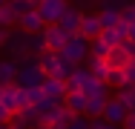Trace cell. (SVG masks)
I'll use <instances>...</instances> for the list:
<instances>
[{
  "label": "cell",
  "mask_w": 135,
  "mask_h": 129,
  "mask_svg": "<svg viewBox=\"0 0 135 129\" xmlns=\"http://www.w3.org/2000/svg\"><path fill=\"white\" fill-rule=\"evenodd\" d=\"M129 60H132V49H129V43H115V46H109L107 54H104V63H107L109 72H121Z\"/></svg>",
  "instance_id": "1"
},
{
  "label": "cell",
  "mask_w": 135,
  "mask_h": 129,
  "mask_svg": "<svg viewBox=\"0 0 135 129\" xmlns=\"http://www.w3.org/2000/svg\"><path fill=\"white\" fill-rule=\"evenodd\" d=\"M40 32H43V37H40V40H43V46H46L49 52H60V49H63V43L72 37L66 29H60L57 23H46Z\"/></svg>",
  "instance_id": "2"
},
{
  "label": "cell",
  "mask_w": 135,
  "mask_h": 129,
  "mask_svg": "<svg viewBox=\"0 0 135 129\" xmlns=\"http://www.w3.org/2000/svg\"><path fill=\"white\" fill-rule=\"evenodd\" d=\"M37 14H40V20L43 23H57V17L69 9L66 6V0H37Z\"/></svg>",
  "instance_id": "3"
},
{
  "label": "cell",
  "mask_w": 135,
  "mask_h": 129,
  "mask_svg": "<svg viewBox=\"0 0 135 129\" xmlns=\"http://www.w3.org/2000/svg\"><path fill=\"white\" fill-rule=\"evenodd\" d=\"M60 57H63V60H69V63H81L83 57H86V40L78 37V34H72V37L63 43Z\"/></svg>",
  "instance_id": "4"
},
{
  "label": "cell",
  "mask_w": 135,
  "mask_h": 129,
  "mask_svg": "<svg viewBox=\"0 0 135 129\" xmlns=\"http://www.w3.org/2000/svg\"><path fill=\"white\" fill-rule=\"evenodd\" d=\"M17 23L20 29L26 32V34H37L40 29H43V20H40V14H37V9H26V12H20V17H17Z\"/></svg>",
  "instance_id": "5"
},
{
  "label": "cell",
  "mask_w": 135,
  "mask_h": 129,
  "mask_svg": "<svg viewBox=\"0 0 135 129\" xmlns=\"http://www.w3.org/2000/svg\"><path fill=\"white\" fill-rule=\"evenodd\" d=\"M98 32H101V20H98V14H95V17L81 14V23H78V32H75V34L83 37V40H95Z\"/></svg>",
  "instance_id": "6"
},
{
  "label": "cell",
  "mask_w": 135,
  "mask_h": 129,
  "mask_svg": "<svg viewBox=\"0 0 135 129\" xmlns=\"http://www.w3.org/2000/svg\"><path fill=\"white\" fill-rule=\"evenodd\" d=\"M40 89H43V95H46L49 101H57V103L63 101V95H66L60 77H43V80H40Z\"/></svg>",
  "instance_id": "7"
},
{
  "label": "cell",
  "mask_w": 135,
  "mask_h": 129,
  "mask_svg": "<svg viewBox=\"0 0 135 129\" xmlns=\"http://www.w3.org/2000/svg\"><path fill=\"white\" fill-rule=\"evenodd\" d=\"M127 112H129V109H127V103L121 101V98H115V101H107V106H104V115H101V118H107L109 123H121Z\"/></svg>",
  "instance_id": "8"
},
{
  "label": "cell",
  "mask_w": 135,
  "mask_h": 129,
  "mask_svg": "<svg viewBox=\"0 0 135 129\" xmlns=\"http://www.w3.org/2000/svg\"><path fill=\"white\" fill-rule=\"evenodd\" d=\"M17 77H20V86H40V80H43V72H40V66L37 63H29L26 69H17Z\"/></svg>",
  "instance_id": "9"
},
{
  "label": "cell",
  "mask_w": 135,
  "mask_h": 129,
  "mask_svg": "<svg viewBox=\"0 0 135 129\" xmlns=\"http://www.w3.org/2000/svg\"><path fill=\"white\" fill-rule=\"evenodd\" d=\"M60 103H63V106L69 109V112L81 115V112H83V106H86V95H83V92H66Z\"/></svg>",
  "instance_id": "10"
},
{
  "label": "cell",
  "mask_w": 135,
  "mask_h": 129,
  "mask_svg": "<svg viewBox=\"0 0 135 129\" xmlns=\"http://www.w3.org/2000/svg\"><path fill=\"white\" fill-rule=\"evenodd\" d=\"M104 106H107V98H104V95H89V98H86V106H83V115L101 118V115H104Z\"/></svg>",
  "instance_id": "11"
},
{
  "label": "cell",
  "mask_w": 135,
  "mask_h": 129,
  "mask_svg": "<svg viewBox=\"0 0 135 129\" xmlns=\"http://www.w3.org/2000/svg\"><path fill=\"white\" fill-rule=\"evenodd\" d=\"M78 23H81V12H72V9H66V12L57 17V26H60V29H66L69 34H75V32H78Z\"/></svg>",
  "instance_id": "12"
},
{
  "label": "cell",
  "mask_w": 135,
  "mask_h": 129,
  "mask_svg": "<svg viewBox=\"0 0 135 129\" xmlns=\"http://www.w3.org/2000/svg\"><path fill=\"white\" fill-rule=\"evenodd\" d=\"M17 17H20V14H17V9H15V6L6 0V3L0 6V26H12V23H17Z\"/></svg>",
  "instance_id": "13"
},
{
  "label": "cell",
  "mask_w": 135,
  "mask_h": 129,
  "mask_svg": "<svg viewBox=\"0 0 135 129\" xmlns=\"http://www.w3.org/2000/svg\"><path fill=\"white\" fill-rule=\"evenodd\" d=\"M98 20H101V29H107V26H118V23H121V12H115V9H104V12L98 14Z\"/></svg>",
  "instance_id": "14"
},
{
  "label": "cell",
  "mask_w": 135,
  "mask_h": 129,
  "mask_svg": "<svg viewBox=\"0 0 135 129\" xmlns=\"http://www.w3.org/2000/svg\"><path fill=\"white\" fill-rule=\"evenodd\" d=\"M17 80V66L15 63H0V86L3 83H15Z\"/></svg>",
  "instance_id": "15"
},
{
  "label": "cell",
  "mask_w": 135,
  "mask_h": 129,
  "mask_svg": "<svg viewBox=\"0 0 135 129\" xmlns=\"http://www.w3.org/2000/svg\"><path fill=\"white\" fill-rule=\"evenodd\" d=\"M12 118H15V112H12V109H6V106L0 103V123H12Z\"/></svg>",
  "instance_id": "16"
},
{
  "label": "cell",
  "mask_w": 135,
  "mask_h": 129,
  "mask_svg": "<svg viewBox=\"0 0 135 129\" xmlns=\"http://www.w3.org/2000/svg\"><path fill=\"white\" fill-rule=\"evenodd\" d=\"M121 123H124V129H135V112H132V109L124 115V121H121Z\"/></svg>",
  "instance_id": "17"
},
{
  "label": "cell",
  "mask_w": 135,
  "mask_h": 129,
  "mask_svg": "<svg viewBox=\"0 0 135 129\" xmlns=\"http://www.w3.org/2000/svg\"><path fill=\"white\" fill-rule=\"evenodd\" d=\"M69 129H86V123H83V121H78V118H75V121L69 123Z\"/></svg>",
  "instance_id": "18"
},
{
  "label": "cell",
  "mask_w": 135,
  "mask_h": 129,
  "mask_svg": "<svg viewBox=\"0 0 135 129\" xmlns=\"http://www.w3.org/2000/svg\"><path fill=\"white\" fill-rule=\"evenodd\" d=\"M92 129H115V123H109V121L107 123H92Z\"/></svg>",
  "instance_id": "19"
},
{
  "label": "cell",
  "mask_w": 135,
  "mask_h": 129,
  "mask_svg": "<svg viewBox=\"0 0 135 129\" xmlns=\"http://www.w3.org/2000/svg\"><path fill=\"white\" fill-rule=\"evenodd\" d=\"M6 129H23V126H20V123H12V126H6Z\"/></svg>",
  "instance_id": "20"
},
{
  "label": "cell",
  "mask_w": 135,
  "mask_h": 129,
  "mask_svg": "<svg viewBox=\"0 0 135 129\" xmlns=\"http://www.w3.org/2000/svg\"><path fill=\"white\" fill-rule=\"evenodd\" d=\"M0 129H6V123H0Z\"/></svg>",
  "instance_id": "21"
},
{
  "label": "cell",
  "mask_w": 135,
  "mask_h": 129,
  "mask_svg": "<svg viewBox=\"0 0 135 129\" xmlns=\"http://www.w3.org/2000/svg\"><path fill=\"white\" fill-rule=\"evenodd\" d=\"M3 3H6V0H0V6H3Z\"/></svg>",
  "instance_id": "22"
},
{
  "label": "cell",
  "mask_w": 135,
  "mask_h": 129,
  "mask_svg": "<svg viewBox=\"0 0 135 129\" xmlns=\"http://www.w3.org/2000/svg\"><path fill=\"white\" fill-rule=\"evenodd\" d=\"M35 6H37V0H35Z\"/></svg>",
  "instance_id": "23"
},
{
  "label": "cell",
  "mask_w": 135,
  "mask_h": 129,
  "mask_svg": "<svg viewBox=\"0 0 135 129\" xmlns=\"http://www.w3.org/2000/svg\"><path fill=\"white\" fill-rule=\"evenodd\" d=\"M32 3H35V0H32Z\"/></svg>",
  "instance_id": "24"
}]
</instances>
